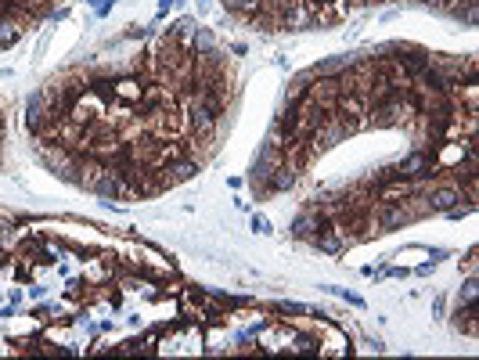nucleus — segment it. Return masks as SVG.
Instances as JSON below:
<instances>
[{
    "instance_id": "f257e3e1",
    "label": "nucleus",
    "mask_w": 479,
    "mask_h": 360,
    "mask_svg": "<svg viewBox=\"0 0 479 360\" xmlns=\"http://www.w3.org/2000/svg\"><path fill=\"white\" fill-rule=\"evenodd\" d=\"M429 166H433L429 151H411L407 159H400V166L393 169V180H404V177H429Z\"/></svg>"
},
{
    "instance_id": "f03ea898",
    "label": "nucleus",
    "mask_w": 479,
    "mask_h": 360,
    "mask_svg": "<svg viewBox=\"0 0 479 360\" xmlns=\"http://www.w3.org/2000/svg\"><path fill=\"white\" fill-rule=\"evenodd\" d=\"M90 187L101 198H130V191H126V184H123V177L116 173V169H105V173H98Z\"/></svg>"
},
{
    "instance_id": "7ed1b4c3",
    "label": "nucleus",
    "mask_w": 479,
    "mask_h": 360,
    "mask_svg": "<svg viewBox=\"0 0 479 360\" xmlns=\"http://www.w3.org/2000/svg\"><path fill=\"white\" fill-rule=\"evenodd\" d=\"M458 202H461V191H458V187H436V191L429 195V206L440 209V213L458 209Z\"/></svg>"
},
{
    "instance_id": "20e7f679",
    "label": "nucleus",
    "mask_w": 479,
    "mask_h": 360,
    "mask_svg": "<svg viewBox=\"0 0 479 360\" xmlns=\"http://www.w3.org/2000/svg\"><path fill=\"white\" fill-rule=\"evenodd\" d=\"M198 173V162L195 159H181V162H170L166 166V184H184Z\"/></svg>"
},
{
    "instance_id": "39448f33",
    "label": "nucleus",
    "mask_w": 479,
    "mask_h": 360,
    "mask_svg": "<svg viewBox=\"0 0 479 360\" xmlns=\"http://www.w3.org/2000/svg\"><path fill=\"white\" fill-rule=\"evenodd\" d=\"M411 220V213L404 209V206H386V209H382V227H386V231H393V227H404Z\"/></svg>"
},
{
    "instance_id": "423d86ee",
    "label": "nucleus",
    "mask_w": 479,
    "mask_h": 360,
    "mask_svg": "<svg viewBox=\"0 0 479 360\" xmlns=\"http://www.w3.org/2000/svg\"><path fill=\"white\" fill-rule=\"evenodd\" d=\"M346 69V58H328V61H317V65L310 69V76H335V72H343Z\"/></svg>"
},
{
    "instance_id": "0eeeda50",
    "label": "nucleus",
    "mask_w": 479,
    "mask_h": 360,
    "mask_svg": "<svg viewBox=\"0 0 479 360\" xmlns=\"http://www.w3.org/2000/svg\"><path fill=\"white\" fill-rule=\"evenodd\" d=\"M116 94H119V98H126V101H141V87H137V80H123V83H116Z\"/></svg>"
},
{
    "instance_id": "6e6552de",
    "label": "nucleus",
    "mask_w": 479,
    "mask_h": 360,
    "mask_svg": "<svg viewBox=\"0 0 479 360\" xmlns=\"http://www.w3.org/2000/svg\"><path fill=\"white\" fill-rule=\"evenodd\" d=\"M19 33H22V29L14 22H0V47H11L14 40H19Z\"/></svg>"
},
{
    "instance_id": "1a4fd4ad",
    "label": "nucleus",
    "mask_w": 479,
    "mask_h": 360,
    "mask_svg": "<svg viewBox=\"0 0 479 360\" xmlns=\"http://www.w3.org/2000/svg\"><path fill=\"white\" fill-rule=\"evenodd\" d=\"M252 227H256L260 234H270V220H267V216H252Z\"/></svg>"
},
{
    "instance_id": "9d476101",
    "label": "nucleus",
    "mask_w": 479,
    "mask_h": 360,
    "mask_svg": "<svg viewBox=\"0 0 479 360\" xmlns=\"http://www.w3.org/2000/svg\"><path fill=\"white\" fill-rule=\"evenodd\" d=\"M425 4H443V0H425Z\"/></svg>"
}]
</instances>
